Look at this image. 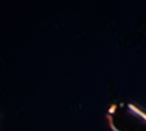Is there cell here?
Masks as SVG:
<instances>
[{"label": "cell", "instance_id": "cell-1", "mask_svg": "<svg viewBox=\"0 0 146 131\" xmlns=\"http://www.w3.org/2000/svg\"><path fill=\"white\" fill-rule=\"evenodd\" d=\"M112 131H146V111L127 102L112 104L106 112Z\"/></svg>", "mask_w": 146, "mask_h": 131}]
</instances>
